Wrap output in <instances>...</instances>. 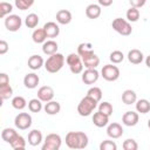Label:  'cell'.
Wrapping results in <instances>:
<instances>
[{"label": "cell", "instance_id": "obj_1", "mask_svg": "<svg viewBox=\"0 0 150 150\" xmlns=\"http://www.w3.org/2000/svg\"><path fill=\"white\" fill-rule=\"evenodd\" d=\"M88 141V136L83 131H69L66 135V144L69 149H84Z\"/></svg>", "mask_w": 150, "mask_h": 150}, {"label": "cell", "instance_id": "obj_2", "mask_svg": "<svg viewBox=\"0 0 150 150\" xmlns=\"http://www.w3.org/2000/svg\"><path fill=\"white\" fill-rule=\"evenodd\" d=\"M64 56L61 53H55L53 55H49V57L45 61V68L48 73H57L62 69L63 64H64Z\"/></svg>", "mask_w": 150, "mask_h": 150}, {"label": "cell", "instance_id": "obj_3", "mask_svg": "<svg viewBox=\"0 0 150 150\" xmlns=\"http://www.w3.org/2000/svg\"><path fill=\"white\" fill-rule=\"evenodd\" d=\"M97 101L94 100L93 97L86 95L81 101L80 103L77 104V112L80 116H83V117H87L89 115H91V112L96 109L97 107Z\"/></svg>", "mask_w": 150, "mask_h": 150}, {"label": "cell", "instance_id": "obj_4", "mask_svg": "<svg viewBox=\"0 0 150 150\" xmlns=\"http://www.w3.org/2000/svg\"><path fill=\"white\" fill-rule=\"evenodd\" d=\"M111 27L115 32H117L118 34H121L123 36H128L132 33V28H131V25L129 23V21L125 19H122V18L114 19L111 22Z\"/></svg>", "mask_w": 150, "mask_h": 150}, {"label": "cell", "instance_id": "obj_5", "mask_svg": "<svg viewBox=\"0 0 150 150\" xmlns=\"http://www.w3.org/2000/svg\"><path fill=\"white\" fill-rule=\"evenodd\" d=\"M66 62L69 66V69L73 74H81L83 71V62L81 56L76 53H70L67 57H66Z\"/></svg>", "mask_w": 150, "mask_h": 150}, {"label": "cell", "instance_id": "obj_6", "mask_svg": "<svg viewBox=\"0 0 150 150\" xmlns=\"http://www.w3.org/2000/svg\"><path fill=\"white\" fill-rule=\"evenodd\" d=\"M62 139L57 134H48L43 141L42 150H59L61 148Z\"/></svg>", "mask_w": 150, "mask_h": 150}, {"label": "cell", "instance_id": "obj_7", "mask_svg": "<svg viewBox=\"0 0 150 150\" xmlns=\"http://www.w3.org/2000/svg\"><path fill=\"white\" fill-rule=\"evenodd\" d=\"M101 76L109 82H114L120 77V69L115 64H105L101 69Z\"/></svg>", "mask_w": 150, "mask_h": 150}, {"label": "cell", "instance_id": "obj_8", "mask_svg": "<svg viewBox=\"0 0 150 150\" xmlns=\"http://www.w3.org/2000/svg\"><path fill=\"white\" fill-rule=\"evenodd\" d=\"M22 26V20L16 14H9L5 18V27L9 32H18Z\"/></svg>", "mask_w": 150, "mask_h": 150}, {"label": "cell", "instance_id": "obj_9", "mask_svg": "<svg viewBox=\"0 0 150 150\" xmlns=\"http://www.w3.org/2000/svg\"><path fill=\"white\" fill-rule=\"evenodd\" d=\"M14 124L20 130H27L32 125V116L28 112H19L14 118Z\"/></svg>", "mask_w": 150, "mask_h": 150}, {"label": "cell", "instance_id": "obj_10", "mask_svg": "<svg viewBox=\"0 0 150 150\" xmlns=\"http://www.w3.org/2000/svg\"><path fill=\"white\" fill-rule=\"evenodd\" d=\"M81 59H82L83 66L86 68H96L100 64V57L94 53L93 49H90L87 53L82 54L81 55Z\"/></svg>", "mask_w": 150, "mask_h": 150}, {"label": "cell", "instance_id": "obj_11", "mask_svg": "<svg viewBox=\"0 0 150 150\" xmlns=\"http://www.w3.org/2000/svg\"><path fill=\"white\" fill-rule=\"evenodd\" d=\"M100 77V73L96 70V68H87L84 71H82V81L84 84H94L97 82Z\"/></svg>", "mask_w": 150, "mask_h": 150}, {"label": "cell", "instance_id": "obj_12", "mask_svg": "<svg viewBox=\"0 0 150 150\" xmlns=\"http://www.w3.org/2000/svg\"><path fill=\"white\" fill-rule=\"evenodd\" d=\"M54 97V90L49 86H42L38 90V98H40L42 102H49Z\"/></svg>", "mask_w": 150, "mask_h": 150}, {"label": "cell", "instance_id": "obj_13", "mask_svg": "<svg viewBox=\"0 0 150 150\" xmlns=\"http://www.w3.org/2000/svg\"><path fill=\"white\" fill-rule=\"evenodd\" d=\"M138 120H139L138 114L136 111H132V110L124 112L123 116H122V123L124 125H127V127H134V125H136L138 123Z\"/></svg>", "mask_w": 150, "mask_h": 150}, {"label": "cell", "instance_id": "obj_14", "mask_svg": "<svg viewBox=\"0 0 150 150\" xmlns=\"http://www.w3.org/2000/svg\"><path fill=\"white\" fill-rule=\"evenodd\" d=\"M124 130L122 128V125L120 123H116V122H112L110 124H108V128H107V135L110 137V138H120L122 135H123Z\"/></svg>", "mask_w": 150, "mask_h": 150}, {"label": "cell", "instance_id": "obj_15", "mask_svg": "<svg viewBox=\"0 0 150 150\" xmlns=\"http://www.w3.org/2000/svg\"><path fill=\"white\" fill-rule=\"evenodd\" d=\"M43 29L47 34V38L49 39H54L56 38L59 34H60V27L56 22H53V21H49V22H46L43 25Z\"/></svg>", "mask_w": 150, "mask_h": 150}, {"label": "cell", "instance_id": "obj_16", "mask_svg": "<svg viewBox=\"0 0 150 150\" xmlns=\"http://www.w3.org/2000/svg\"><path fill=\"white\" fill-rule=\"evenodd\" d=\"M93 123L94 125H96L97 128H103L105 125H108L109 123V116L101 112L100 110L97 112H94L93 115Z\"/></svg>", "mask_w": 150, "mask_h": 150}, {"label": "cell", "instance_id": "obj_17", "mask_svg": "<svg viewBox=\"0 0 150 150\" xmlns=\"http://www.w3.org/2000/svg\"><path fill=\"white\" fill-rule=\"evenodd\" d=\"M39 82H40V79H39V76H38L35 73H28V74H26L25 77H23V84H25V87L28 88V89H34V88H36L38 84H39Z\"/></svg>", "mask_w": 150, "mask_h": 150}, {"label": "cell", "instance_id": "obj_18", "mask_svg": "<svg viewBox=\"0 0 150 150\" xmlns=\"http://www.w3.org/2000/svg\"><path fill=\"white\" fill-rule=\"evenodd\" d=\"M101 13H102L101 6L97 5V4H90L86 8V15H87L88 19H91V20H95V19L100 18Z\"/></svg>", "mask_w": 150, "mask_h": 150}, {"label": "cell", "instance_id": "obj_19", "mask_svg": "<svg viewBox=\"0 0 150 150\" xmlns=\"http://www.w3.org/2000/svg\"><path fill=\"white\" fill-rule=\"evenodd\" d=\"M71 19H73L71 13L68 9H60L56 13V21L60 25H68V23H70Z\"/></svg>", "mask_w": 150, "mask_h": 150}, {"label": "cell", "instance_id": "obj_20", "mask_svg": "<svg viewBox=\"0 0 150 150\" xmlns=\"http://www.w3.org/2000/svg\"><path fill=\"white\" fill-rule=\"evenodd\" d=\"M143 59H144V55H143V53L139 49H131L128 53V60L132 64H139V63H142Z\"/></svg>", "mask_w": 150, "mask_h": 150}, {"label": "cell", "instance_id": "obj_21", "mask_svg": "<svg viewBox=\"0 0 150 150\" xmlns=\"http://www.w3.org/2000/svg\"><path fill=\"white\" fill-rule=\"evenodd\" d=\"M57 43L54 40H47L42 43V52L46 55H53L55 53H57Z\"/></svg>", "mask_w": 150, "mask_h": 150}, {"label": "cell", "instance_id": "obj_22", "mask_svg": "<svg viewBox=\"0 0 150 150\" xmlns=\"http://www.w3.org/2000/svg\"><path fill=\"white\" fill-rule=\"evenodd\" d=\"M43 110L45 112H47L48 115H57L61 110V105L57 101H49V102H46L45 107H43Z\"/></svg>", "mask_w": 150, "mask_h": 150}, {"label": "cell", "instance_id": "obj_23", "mask_svg": "<svg viewBox=\"0 0 150 150\" xmlns=\"http://www.w3.org/2000/svg\"><path fill=\"white\" fill-rule=\"evenodd\" d=\"M27 64H28V67L32 70H38V69H40L45 64V61H43L42 56H40V55H32L28 59Z\"/></svg>", "mask_w": 150, "mask_h": 150}, {"label": "cell", "instance_id": "obj_24", "mask_svg": "<svg viewBox=\"0 0 150 150\" xmlns=\"http://www.w3.org/2000/svg\"><path fill=\"white\" fill-rule=\"evenodd\" d=\"M41 142H42V134H41L40 130L34 129V130L29 131V134H28V143L32 146H36Z\"/></svg>", "mask_w": 150, "mask_h": 150}, {"label": "cell", "instance_id": "obj_25", "mask_svg": "<svg viewBox=\"0 0 150 150\" xmlns=\"http://www.w3.org/2000/svg\"><path fill=\"white\" fill-rule=\"evenodd\" d=\"M136 101H137V95H136V93L134 90L127 89V90L123 91V94H122V102L124 104L129 105V104L136 103Z\"/></svg>", "mask_w": 150, "mask_h": 150}, {"label": "cell", "instance_id": "obj_26", "mask_svg": "<svg viewBox=\"0 0 150 150\" xmlns=\"http://www.w3.org/2000/svg\"><path fill=\"white\" fill-rule=\"evenodd\" d=\"M136 110L141 114H148L150 111V102L146 98H141L136 101Z\"/></svg>", "mask_w": 150, "mask_h": 150}, {"label": "cell", "instance_id": "obj_27", "mask_svg": "<svg viewBox=\"0 0 150 150\" xmlns=\"http://www.w3.org/2000/svg\"><path fill=\"white\" fill-rule=\"evenodd\" d=\"M32 39H33V41L35 43H43L46 41V39H47V34H46L43 28H38V29H35L33 32Z\"/></svg>", "mask_w": 150, "mask_h": 150}, {"label": "cell", "instance_id": "obj_28", "mask_svg": "<svg viewBox=\"0 0 150 150\" xmlns=\"http://www.w3.org/2000/svg\"><path fill=\"white\" fill-rule=\"evenodd\" d=\"M9 145H11L14 150H22V149L26 148V141H25V138H23L21 135L18 134V135L13 138V141L9 143Z\"/></svg>", "mask_w": 150, "mask_h": 150}, {"label": "cell", "instance_id": "obj_29", "mask_svg": "<svg viewBox=\"0 0 150 150\" xmlns=\"http://www.w3.org/2000/svg\"><path fill=\"white\" fill-rule=\"evenodd\" d=\"M16 135H18V131H15V129H13V128H5L1 131V138L6 143H11Z\"/></svg>", "mask_w": 150, "mask_h": 150}, {"label": "cell", "instance_id": "obj_30", "mask_svg": "<svg viewBox=\"0 0 150 150\" xmlns=\"http://www.w3.org/2000/svg\"><path fill=\"white\" fill-rule=\"evenodd\" d=\"M39 15L35 14V13H30L26 16L25 19V25L28 27V28H35L38 25H39Z\"/></svg>", "mask_w": 150, "mask_h": 150}, {"label": "cell", "instance_id": "obj_31", "mask_svg": "<svg viewBox=\"0 0 150 150\" xmlns=\"http://www.w3.org/2000/svg\"><path fill=\"white\" fill-rule=\"evenodd\" d=\"M42 108V101L40 98H32L28 102V109L30 112H40Z\"/></svg>", "mask_w": 150, "mask_h": 150}, {"label": "cell", "instance_id": "obj_32", "mask_svg": "<svg viewBox=\"0 0 150 150\" xmlns=\"http://www.w3.org/2000/svg\"><path fill=\"white\" fill-rule=\"evenodd\" d=\"M12 95H13V88L9 86V83L0 86V98H1V101L8 100L9 97H12Z\"/></svg>", "mask_w": 150, "mask_h": 150}, {"label": "cell", "instance_id": "obj_33", "mask_svg": "<svg viewBox=\"0 0 150 150\" xmlns=\"http://www.w3.org/2000/svg\"><path fill=\"white\" fill-rule=\"evenodd\" d=\"M27 105V101L22 96H15L12 98V107L16 110H22Z\"/></svg>", "mask_w": 150, "mask_h": 150}, {"label": "cell", "instance_id": "obj_34", "mask_svg": "<svg viewBox=\"0 0 150 150\" xmlns=\"http://www.w3.org/2000/svg\"><path fill=\"white\" fill-rule=\"evenodd\" d=\"M127 20L129 21V22H136V21H138V19H139V9L138 8H136V7H130L128 11H127Z\"/></svg>", "mask_w": 150, "mask_h": 150}, {"label": "cell", "instance_id": "obj_35", "mask_svg": "<svg viewBox=\"0 0 150 150\" xmlns=\"http://www.w3.org/2000/svg\"><path fill=\"white\" fill-rule=\"evenodd\" d=\"M12 11H13V6L9 2L6 1L0 2V18H6L7 15L11 14Z\"/></svg>", "mask_w": 150, "mask_h": 150}, {"label": "cell", "instance_id": "obj_36", "mask_svg": "<svg viewBox=\"0 0 150 150\" xmlns=\"http://www.w3.org/2000/svg\"><path fill=\"white\" fill-rule=\"evenodd\" d=\"M35 0H15V7L20 11H26L34 5Z\"/></svg>", "mask_w": 150, "mask_h": 150}, {"label": "cell", "instance_id": "obj_37", "mask_svg": "<svg viewBox=\"0 0 150 150\" xmlns=\"http://www.w3.org/2000/svg\"><path fill=\"white\" fill-rule=\"evenodd\" d=\"M109 59L114 64H117V63H121L124 60V54L121 50H114V52L110 53Z\"/></svg>", "mask_w": 150, "mask_h": 150}, {"label": "cell", "instance_id": "obj_38", "mask_svg": "<svg viewBox=\"0 0 150 150\" xmlns=\"http://www.w3.org/2000/svg\"><path fill=\"white\" fill-rule=\"evenodd\" d=\"M87 95L90 96V97H93V98L96 100L97 102H100V101L102 100V90H101V88H98V87H91V88L87 91Z\"/></svg>", "mask_w": 150, "mask_h": 150}, {"label": "cell", "instance_id": "obj_39", "mask_svg": "<svg viewBox=\"0 0 150 150\" xmlns=\"http://www.w3.org/2000/svg\"><path fill=\"white\" fill-rule=\"evenodd\" d=\"M98 110L101 111V112H103V114H105V115H108L109 117L111 116V114H112V105L109 103V102H107V101H103V102H101L100 103V105H98Z\"/></svg>", "mask_w": 150, "mask_h": 150}, {"label": "cell", "instance_id": "obj_40", "mask_svg": "<svg viewBox=\"0 0 150 150\" xmlns=\"http://www.w3.org/2000/svg\"><path fill=\"white\" fill-rule=\"evenodd\" d=\"M122 146H123L124 150H137V149H138V144H137V142H136L135 139H132V138H128V139H125V141L123 142Z\"/></svg>", "mask_w": 150, "mask_h": 150}, {"label": "cell", "instance_id": "obj_41", "mask_svg": "<svg viewBox=\"0 0 150 150\" xmlns=\"http://www.w3.org/2000/svg\"><path fill=\"white\" fill-rule=\"evenodd\" d=\"M117 145L114 141L110 139H105L100 144V150H116Z\"/></svg>", "mask_w": 150, "mask_h": 150}, {"label": "cell", "instance_id": "obj_42", "mask_svg": "<svg viewBox=\"0 0 150 150\" xmlns=\"http://www.w3.org/2000/svg\"><path fill=\"white\" fill-rule=\"evenodd\" d=\"M129 1H130V5L132 7H136V8L143 7L145 5V2H146V0H129Z\"/></svg>", "mask_w": 150, "mask_h": 150}, {"label": "cell", "instance_id": "obj_43", "mask_svg": "<svg viewBox=\"0 0 150 150\" xmlns=\"http://www.w3.org/2000/svg\"><path fill=\"white\" fill-rule=\"evenodd\" d=\"M8 43L5 41V40H1L0 41V54L1 55H4V54H6L7 52H8Z\"/></svg>", "mask_w": 150, "mask_h": 150}, {"label": "cell", "instance_id": "obj_44", "mask_svg": "<svg viewBox=\"0 0 150 150\" xmlns=\"http://www.w3.org/2000/svg\"><path fill=\"white\" fill-rule=\"evenodd\" d=\"M9 83V77L6 73H1L0 74V86H4V84H8Z\"/></svg>", "mask_w": 150, "mask_h": 150}, {"label": "cell", "instance_id": "obj_45", "mask_svg": "<svg viewBox=\"0 0 150 150\" xmlns=\"http://www.w3.org/2000/svg\"><path fill=\"white\" fill-rule=\"evenodd\" d=\"M98 5L100 6H103V7H108L112 4V0H97Z\"/></svg>", "mask_w": 150, "mask_h": 150}, {"label": "cell", "instance_id": "obj_46", "mask_svg": "<svg viewBox=\"0 0 150 150\" xmlns=\"http://www.w3.org/2000/svg\"><path fill=\"white\" fill-rule=\"evenodd\" d=\"M145 64H146V67L150 68V55L146 56V59H145Z\"/></svg>", "mask_w": 150, "mask_h": 150}, {"label": "cell", "instance_id": "obj_47", "mask_svg": "<svg viewBox=\"0 0 150 150\" xmlns=\"http://www.w3.org/2000/svg\"><path fill=\"white\" fill-rule=\"evenodd\" d=\"M148 127H149V129H150V118H149V121H148Z\"/></svg>", "mask_w": 150, "mask_h": 150}]
</instances>
